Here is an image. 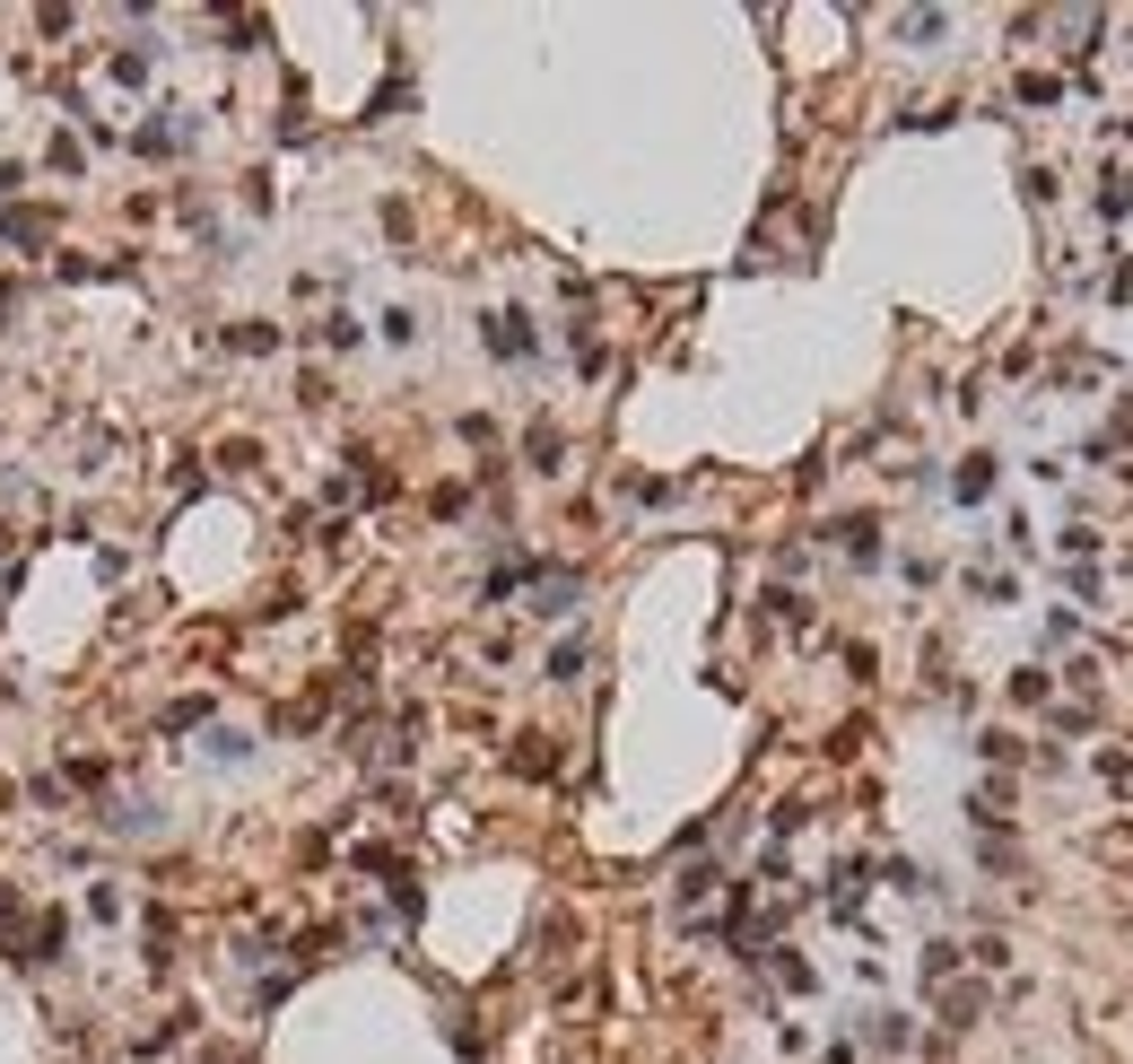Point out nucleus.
Masks as SVG:
<instances>
[{"mask_svg": "<svg viewBox=\"0 0 1133 1064\" xmlns=\"http://www.w3.org/2000/svg\"><path fill=\"white\" fill-rule=\"evenodd\" d=\"M61 951H71V916H61V907H44V916L27 925V934H18V951H10V969H53Z\"/></svg>", "mask_w": 1133, "mask_h": 1064, "instance_id": "nucleus-1", "label": "nucleus"}, {"mask_svg": "<svg viewBox=\"0 0 1133 1064\" xmlns=\"http://www.w3.org/2000/svg\"><path fill=\"white\" fill-rule=\"evenodd\" d=\"M576 593H584V576H576V567H558V576L532 585V611H541V620H567V611H576Z\"/></svg>", "mask_w": 1133, "mask_h": 1064, "instance_id": "nucleus-2", "label": "nucleus"}, {"mask_svg": "<svg viewBox=\"0 0 1133 1064\" xmlns=\"http://www.w3.org/2000/svg\"><path fill=\"white\" fill-rule=\"evenodd\" d=\"M44 236H53V219H44V210H18V202L0 210V245H18V253H35Z\"/></svg>", "mask_w": 1133, "mask_h": 1064, "instance_id": "nucleus-3", "label": "nucleus"}, {"mask_svg": "<svg viewBox=\"0 0 1133 1064\" xmlns=\"http://www.w3.org/2000/svg\"><path fill=\"white\" fill-rule=\"evenodd\" d=\"M489 350L497 358H532V323L523 314H489Z\"/></svg>", "mask_w": 1133, "mask_h": 1064, "instance_id": "nucleus-4", "label": "nucleus"}, {"mask_svg": "<svg viewBox=\"0 0 1133 1064\" xmlns=\"http://www.w3.org/2000/svg\"><path fill=\"white\" fill-rule=\"evenodd\" d=\"M863 1038H873L881 1055H907V1047H915V1021H898V1013H873V1021H863Z\"/></svg>", "mask_w": 1133, "mask_h": 1064, "instance_id": "nucleus-5", "label": "nucleus"}, {"mask_svg": "<svg viewBox=\"0 0 1133 1064\" xmlns=\"http://www.w3.org/2000/svg\"><path fill=\"white\" fill-rule=\"evenodd\" d=\"M951 498H959V506H977V498H994V462H985V454H968V462H959V481H951Z\"/></svg>", "mask_w": 1133, "mask_h": 1064, "instance_id": "nucleus-6", "label": "nucleus"}, {"mask_svg": "<svg viewBox=\"0 0 1133 1064\" xmlns=\"http://www.w3.org/2000/svg\"><path fill=\"white\" fill-rule=\"evenodd\" d=\"M837 532H846V559H854V567H881V532L863 523V515H854V523H837Z\"/></svg>", "mask_w": 1133, "mask_h": 1064, "instance_id": "nucleus-7", "label": "nucleus"}, {"mask_svg": "<svg viewBox=\"0 0 1133 1064\" xmlns=\"http://www.w3.org/2000/svg\"><path fill=\"white\" fill-rule=\"evenodd\" d=\"M183 141H192V122H140V158H166Z\"/></svg>", "mask_w": 1133, "mask_h": 1064, "instance_id": "nucleus-8", "label": "nucleus"}, {"mask_svg": "<svg viewBox=\"0 0 1133 1064\" xmlns=\"http://www.w3.org/2000/svg\"><path fill=\"white\" fill-rule=\"evenodd\" d=\"M227 350H244V358H271V350H280V331H271V323H236V331H227Z\"/></svg>", "mask_w": 1133, "mask_h": 1064, "instance_id": "nucleus-9", "label": "nucleus"}, {"mask_svg": "<svg viewBox=\"0 0 1133 1064\" xmlns=\"http://www.w3.org/2000/svg\"><path fill=\"white\" fill-rule=\"evenodd\" d=\"M105 79H122V88H140V79H149V53H140V44H122V53L105 61Z\"/></svg>", "mask_w": 1133, "mask_h": 1064, "instance_id": "nucleus-10", "label": "nucleus"}, {"mask_svg": "<svg viewBox=\"0 0 1133 1064\" xmlns=\"http://www.w3.org/2000/svg\"><path fill=\"white\" fill-rule=\"evenodd\" d=\"M523 454H532V472H558V454H567V445H558V428H532Z\"/></svg>", "mask_w": 1133, "mask_h": 1064, "instance_id": "nucleus-11", "label": "nucleus"}, {"mask_svg": "<svg viewBox=\"0 0 1133 1064\" xmlns=\"http://www.w3.org/2000/svg\"><path fill=\"white\" fill-rule=\"evenodd\" d=\"M942 1013H951V1021H959V1030H968V1021H977V1013H985V986H951V994H942Z\"/></svg>", "mask_w": 1133, "mask_h": 1064, "instance_id": "nucleus-12", "label": "nucleus"}, {"mask_svg": "<svg viewBox=\"0 0 1133 1064\" xmlns=\"http://www.w3.org/2000/svg\"><path fill=\"white\" fill-rule=\"evenodd\" d=\"M942 27H951L942 10H907V18H898V35H915V44H933V35H942Z\"/></svg>", "mask_w": 1133, "mask_h": 1064, "instance_id": "nucleus-13", "label": "nucleus"}, {"mask_svg": "<svg viewBox=\"0 0 1133 1064\" xmlns=\"http://www.w3.org/2000/svg\"><path fill=\"white\" fill-rule=\"evenodd\" d=\"M951 969H959V943H924V977H933V986H942Z\"/></svg>", "mask_w": 1133, "mask_h": 1064, "instance_id": "nucleus-14", "label": "nucleus"}, {"mask_svg": "<svg viewBox=\"0 0 1133 1064\" xmlns=\"http://www.w3.org/2000/svg\"><path fill=\"white\" fill-rule=\"evenodd\" d=\"M576 673H584V637H567V646L550 654V681H576Z\"/></svg>", "mask_w": 1133, "mask_h": 1064, "instance_id": "nucleus-15", "label": "nucleus"}, {"mask_svg": "<svg viewBox=\"0 0 1133 1064\" xmlns=\"http://www.w3.org/2000/svg\"><path fill=\"white\" fill-rule=\"evenodd\" d=\"M88 916H105V925H114V916H122V890H114V882H88Z\"/></svg>", "mask_w": 1133, "mask_h": 1064, "instance_id": "nucleus-16", "label": "nucleus"}, {"mask_svg": "<svg viewBox=\"0 0 1133 1064\" xmlns=\"http://www.w3.org/2000/svg\"><path fill=\"white\" fill-rule=\"evenodd\" d=\"M18 183H27V166H0V202H10V192H18Z\"/></svg>", "mask_w": 1133, "mask_h": 1064, "instance_id": "nucleus-17", "label": "nucleus"}]
</instances>
